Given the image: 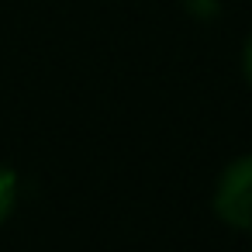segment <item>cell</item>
Instances as JSON below:
<instances>
[{"label": "cell", "mask_w": 252, "mask_h": 252, "mask_svg": "<svg viewBox=\"0 0 252 252\" xmlns=\"http://www.w3.org/2000/svg\"><path fill=\"white\" fill-rule=\"evenodd\" d=\"M214 214L238 231H252V156H242L221 173L214 190Z\"/></svg>", "instance_id": "1"}, {"label": "cell", "mask_w": 252, "mask_h": 252, "mask_svg": "<svg viewBox=\"0 0 252 252\" xmlns=\"http://www.w3.org/2000/svg\"><path fill=\"white\" fill-rule=\"evenodd\" d=\"M14 204H18V176H14V169L0 166V224L11 218Z\"/></svg>", "instance_id": "2"}, {"label": "cell", "mask_w": 252, "mask_h": 252, "mask_svg": "<svg viewBox=\"0 0 252 252\" xmlns=\"http://www.w3.org/2000/svg\"><path fill=\"white\" fill-rule=\"evenodd\" d=\"M183 4L193 18H214L218 14V0H183Z\"/></svg>", "instance_id": "3"}, {"label": "cell", "mask_w": 252, "mask_h": 252, "mask_svg": "<svg viewBox=\"0 0 252 252\" xmlns=\"http://www.w3.org/2000/svg\"><path fill=\"white\" fill-rule=\"evenodd\" d=\"M242 73H245V80L252 83V35H249V42H245V49H242Z\"/></svg>", "instance_id": "4"}]
</instances>
